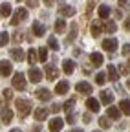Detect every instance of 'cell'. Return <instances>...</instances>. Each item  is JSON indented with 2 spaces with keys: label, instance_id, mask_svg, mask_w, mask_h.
<instances>
[{
  "label": "cell",
  "instance_id": "7",
  "mask_svg": "<svg viewBox=\"0 0 130 132\" xmlns=\"http://www.w3.org/2000/svg\"><path fill=\"white\" fill-rule=\"evenodd\" d=\"M86 106H88V110H90V112H99L101 103L97 101L95 97H88V99H86Z\"/></svg>",
  "mask_w": 130,
  "mask_h": 132
},
{
  "label": "cell",
  "instance_id": "5",
  "mask_svg": "<svg viewBox=\"0 0 130 132\" xmlns=\"http://www.w3.org/2000/svg\"><path fill=\"white\" fill-rule=\"evenodd\" d=\"M28 77H29L31 82H40V81H42V72H40L39 68H31V70L28 72Z\"/></svg>",
  "mask_w": 130,
  "mask_h": 132
},
{
  "label": "cell",
  "instance_id": "27",
  "mask_svg": "<svg viewBox=\"0 0 130 132\" xmlns=\"http://www.w3.org/2000/svg\"><path fill=\"white\" fill-rule=\"evenodd\" d=\"M0 15H2V16H9L11 15V4L4 2L2 6H0Z\"/></svg>",
  "mask_w": 130,
  "mask_h": 132
},
{
  "label": "cell",
  "instance_id": "32",
  "mask_svg": "<svg viewBox=\"0 0 130 132\" xmlns=\"http://www.w3.org/2000/svg\"><path fill=\"white\" fill-rule=\"evenodd\" d=\"M48 46L57 52V50H59V42H57V39H55V37H50V39H48Z\"/></svg>",
  "mask_w": 130,
  "mask_h": 132
},
{
  "label": "cell",
  "instance_id": "39",
  "mask_svg": "<svg viewBox=\"0 0 130 132\" xmlns=\"http://www.w3.org/2000/svg\"><path fill=\"white\" fill-rule=\"evenodd\" d=\"M4 97H6V99H11V97H13V90L6 88V90H4Z\"/></svg>",
  "mask_w": 130,
  "mask_h": 132
},
{
  "label": "cell",
  "instance_id": "49",
  "mask_svg": "<svg viewBox=\"0 0 130 132\" xmlns=\"http://www.w3.org/2000/svg\"><path fill=\"white\" fill-rule=\"evenodd\" d=\"M39 130H40V128H39V125H37V127H33V128H31V132H39Z\"/></svg>",
  "mask_w": 130,
  "mask_h": 132
},
{
  "label": "cell",
  "instance_id": "38",
  "mask_svg": "<svg viewBox=\"0 0 130 132\" xmlns=\"http://www.w3.org/2000/svg\"><path fill=\"white\" fill-rule=\"evenodd\" d=\"M121 53H123V55H130V44H125V46H123Z\"/></svg>",
  "mask_w": 130,
  "mask_h": 132
},
{
  "label": "cell",
  "instance_id": "35",
  "mask_svg": "<svg viewBox=\"0 0 130 132\" xmlns=\"http://www.w3.org/2000/svg\"><path fill=\"white\" fill-rule=\"evenodd\" d=\"M7 40H9V35H7V33H0V46H6Z\"/></svg>",
  "mask_w": 130,
  "mask_h": 132
},
{
  "label": "cell",
  "instance_id": "48",
  "mask_svg": "<svg viewBox=\"0 0 130 132\" xmlns=\"http://www.w3.org/2000/svg\"><path fill=\"white\" fill-rule=\"evenodd\" d=\"M44 2H46V4H48V6H51V4H53V2H55V0H44Z\"/></svg>",
  "mask_w": 130,
  "mask_h": 132
},
{
  "label": "cell",
  "instance_id": "40",
  "mask_svg": "<svg viewBox=\"0 0 130 132\" xmlns=\"http://www.w3.org/2000/svg\"><path fill=\"white\" fill-rule=\"evenodd\" d=\"M93 4H95V0H88V7H86V9H88V13L92 11V7H93Z\"/></svg>",
  "mask_w": 130,
  "mask_h": 132
},
{
  "label": "cell",
  "instance_id": "29",
  "mask_svg": "<svg viewBox=\"0 0 130 132\" xmlns=\"http://www.w3.org/2000/svg\"><path fill=\"white\" fill-rule=\"evenodd\" d=\"M116 29H117L116 22H112V20H108V22L105 24V31H106V33H116Z\"/></svg>",
  "mask_w": 130,
  "mask_h": 132
},
{
  "label": "cell",
  "instance_id": "11",
  "mask_svg": "<svg viewBox=\"0 0 130 132\" xmlns=\"http://www.w3.org/2000/svg\"><path fill=\"white\" fill-rule=\"evenodd\" d=\"M112 101H114V94L108 92V90H103V92H101V103H105L106 106H110Z\"/></svg>",
  "mask_w": 130,
  "mask_h": 132
},
{
  "label": "cell",
  "instance_id": "22",
  "mask_svg": "<svg viewBox=\"0 0 130 132\" xmlns=\"http://www.w3.org/2000/svg\"><path fill=\"white\" fill-rule=\"evenodd\" d=\"M99 19H103V20H106L108 16H110V7L108 6H99Z\"/></svg>",
  "mask_w": 130,
  "mask_h": 132
},
{
  "label": "cell",
  "instance_id": "16",
  "mask_svg": "<svg viewBox=\"0 0 130 132\" xmlns=\"http://www.w3.org/2000/svg\"><path fill=\"white\" fill-rule=\"evenodd\" d=\"M75 39H77V22H73V24H72L70 33H68V37H66V42L70 44V42H73Z\"/></svg>",
  "mask_w": 130,
  "mask_h": 132
},
{
  "label": "cell",
  "instance_id": "36",
  "mask_svg": "<svg viewBox=\"0 0 130 132\" xmlns=\"http://www.w3.org/2000/svg\"><path fill=\"white\" fill-rule=\"evenodd\" d=\"M99 125H101L103 128H110V121H108V118H99Z\"/></svg>",
  "mask_w": 130,
  "mask_h": 132
},
{
  "label": "cell",
  "instance_id": "19",
  "mask_svg": "<svg viewBox=\"0 0 130 132\" xmlns=\"http://www.w3.org/2000/svg\"><path fill=\"white\" fill-rule=\"evenodd\" d=\"M11 119H13V110L7 108V106H4V108H2V121H4V123H9Z\"/></svg>",
  "mask_w": 130,
  "mask_h": 132
},
{
  "label": "cell",
  "instance_id": "13",
  "mask_svg": "<svg viewBox=\"0 0 130 132\" xmlns=\"http://www.w3.org/2000/svg\"><path fill=\"white\" fill-rule=\"evenodd\" d=\"M103 48L106 50V52H114V50L117 48V40L116 39H106V40H103Z\"/></svg>",
  "mask_w": 130,
  "mask_h": 132
},
{
  "label": "cell",
  "instance_id": "21",
  "mask_svg": "<svg viewBox=\"0 0 130 132\" xmlns=\"http://www.w3.org/2000/svg\"><path fill=\"white\" fill-rule=\"evenodd\" d=\"M60 15H62V16H73V15H75V7H72V6H62V7H60Z\"/></svg>",
  "mask_w": 130,
  "mask_h": 132
},
{
  "label": "cell",
  "instance_id": "50",
  "mask_svg": "<svg viewBox=\"0 0 130 132\" xmlns=\"http://www.w3.org/2000/svg\"><path fill=\"white\" fill-rule=\"evenodd\" d=\"M11 132H22V130H20V128H13Z\"/></svg>",
  "mask_w": 130,
  "mask_h": 132
},
{
  "label": "cell",
  "instance_id": "24",
  "mask_svg": "<svg viewBox=\"0 0 130 132\" xmlns=\"http://www.w3.org/2000/svg\"><path fill=\"white\" fill-rule=\"evenodd\" d=\"M119 110L125 112V116H130V101L128 99H123V101L119 103Z\"/></svg>",
  "mask_w": 130,
  "mask_h": 132
},
{
  "label": "cell",
  "instance_id": "14",
  "mask_svg": "<svg viewBox=\"0 0 130 132\" xmlns=\"http://www.w3.org/2000/svg\"><path fill=\"white\" fill-rule=\"evenodd\" d=\"M62 70H64V73H73V70H75V62H73L72 59L62 61Z\"/></svg>",
  "mask_w": 130,
  "mask_h": 132
},
{
  "label": "cell",
  "instance_id": "54",
  "mask_svg": "<svg viewBox=\"0 0 130 132\" xmlns=\"http://www.w3.org/2000/svg\"><path fill=\"white\" fill-rule=\"evenodd\" d=\"M19 2H20V0H19Z\"/></svg>",
  "mask_w": 130,
  "mask_h": 132
},
{
  "label": "cell",
  "instance_id": "45",
  "mask_svg": "<svg viewBox=\"0 0 130 132\" xmlns=\"http://www.w3.org/2000/svg\"><path fill=\"white\" fill-rule=\"evenodd\" d=\"M59 110H60V105H53L51 106V112H59Z\"/></svg>",
  "mask_w": 130,
  "mask_h": 132
},
{
  "label": "cell",
  "instance_id": "47",
  "mask_svg": "<svg viewBox=\"0 0 130 132\" xmlns=\"http://www.w3.org/2000/svg\"><path fill=\"white\" fill-rule=\"evenodd\" d=\"M121 73H123V75H126V73H128V68H125V66H121Z\"/></svg>",
  "mask_w": 130,
  "mask_h": 132
},
{
  "label": "cell",
  "instance_id": "31",
  "mask_svg": "<svg viewBox=\"0 0 130 132\" xmlns=\"http://www.w3.org/2000/svg\"><path fill=\"white\" fill-rule=\"evenodd\" d=\"M46 59H48V48H39V61L46 62Z\"/></svg>",
  "mask_w": 130,
  "mask_h": 132
},
{
  "label": "cell",
  "instance_id": "37",
  "mask_svg": "<svg viewBox=\"0 0 130 132\" xmlns=\"http://www.w3.org/2000/svg\"><path fill=\"white\" fill-rule=\"evenodd\" d=\"M13 40H15V42H20V40H22V33H20V31L13 33Z\"/></svg>",
  "mask_w": 130,
  "mask_h": 132
},
{
  "label": "cell",
  "instance_id": "53",
  "mask_svg": "<svg viewBox=\"0 0 130 132\" xmlns=\"http://www.w3.org/2000/svg\"><path fill=\"white\" fill-rule=\"evenodd\" d=\"M128 66H130V59H128Z\"/></svg>",
  "mask_w": 130,
  "mask_h": 132
},
{
  "label": "cell",
  "instance_id": "4",
  "mask_svg": "<svg viewBox=\"0 0 130 132\" xmlns=\"http://www.w3.org/2000/svg\"><path fill=\"white\" fill-rule=\"evenodd\" d=\"M11 73H13V64L9 61H0V75L7 77Z\"/></svg>",
  "mask_w": 130,
  "mask_h": 132
},
{
  "label": "cell",
  "instance_id": "18",
  "mask_svg": "<svg viewBox=\"0 0 130 132\" xmlns=\"http://www.w3.org/2000/svg\"><path fill=\"white\" fill-rule=\"evenodd\" d=\"M119 116H121V110H119V106H108V118H112V119H119Z\"/></svg>",
  "mask_w": 130,
  "mask_h": 132
},
{
  "label": "cell",
  "instance_id": "2",
  "mask_svg": "<svg viewBox=\"0 0 130 132\" xmlns=\"http://www.w3.org/2000/svg\"><path fill=\"white\" fill-rule=\"evenodd\" d=\"M13 88L15 90H26V75L22 72L13 73Z\"/></svg>",
  "mask_w": 130,
  "mask_h": 132
},
{
  "label": "cell",
  "instance_id": "1",
  "mask_svg": "<svg viewBox=\"0 0 130 132\" xmlns=\"http://www.w3.org/2000/svg\"><path fill=\"white\" fill-rule=\"evenodd\" d=\"M15 106H17L20 118H26V116L31 112V103L28 99H17V101H15Z\"/></svg>",
  "mask_w": 130,
  "mask_h": 132
},
{
  "label": "cell",
  "instance_id": "28",
  "mask_svg": "<svg viewBox=\"0 0 130 132\" xmlns=\"http://www.w3.org/2000/svg\"><path fill=\"white\" fill-rule=\"evenodd\" d=\"M108 77H110V81H117V70L114 64H108Z\"/></svg>",
  "mask_w": 130,
  "mask_h": 132
},
{
  "label": "cell",
  "instance_id": "41",
  "mask_svg": "<svg viewBox=\"0 0 130 132\" xmlns=\"http://www.w3.org/2000/svg\"><path fill=\"white\" fill-rule=\"evenodd\" d=\"M28 6L29 7H37V0H28Z\"/></svg>",
  "mask_w": 130,
  "mask_h": 132
},
{
  "label": "cell",
  "instance_id": "43",
  "mask_svg": "<svg viewBox=\"0 0 130 132\" xmlns=\"http://www.w3.org/2000/svg\"><path fill=\"white\" fill-rule=\"evenodd\" d=\"M126 4H128V0H119V7H126Z\"/></svg>",
  "mask_w": 130,
  "mask_h": 132
},
{
  "label": "cell",
  "instance_id": "51",
  "mask_svg": "<svg viewBox=\"0 0 130 132\" xmlns=\"http://www.w3.org/2000/svg\"><path fill=\"white\" fill-rule=\"evenodd\" d=\"M72 132H83V130H79V128H75V130H72Z\"/></svg>",
  "mask_w": 130,
  "mask_h": 132
},
{
  "label": "cell",
  "instance_id": "46",
  "mask_svg": "<svg viewBox=\"0 0 130 132\" xmlns=\"http://www.w3.org/2000/svg\"><path fill=\"white\" fill-rule=\"evenodd\" d=\"M83 119H84L86 123H90V119H92V118H90V114H84V116H83Z\"/></svg>",
  "mask_w": 130,
  "mask_h": 132
},
{
  "label": "cell",
  "instance_id": "3",
  "mask_svg": "<svg viewBox=\"0 0 130 132\" xmlns=\"http://www.w3.org/2000/svg\"><path fill=\"white\" fill-rule=\"evenodd\" d=\"M24 19H28V9L19 7L17 11H15V15L11 16V24H13V26H17V24H20Z\"/></svg>",
  "mask_w": 130,
  "mask_h": 132
},
{
  "label": "cell",
  "instance_id": "10",
  "mask_svg": "<svg viewBox=\"0 0 130 132\" xmlns=\"http://www.w3.org/2000/svg\"><path fill=\"white\" fill-rule=\"evenodd\" d=\"M35 95L40 99V101H50V99H51V92L46 90V88H39V90L35 92Z\"/></svg>",
  "mask_w": 130,
  "mask_h": 132
},
{
  "label": "cell",
  "instance_id": "8",
  "mask_svg": "<svg viewBox=\"0 0 130 132\" xmlns=\"http://www.w3.org/2000/svg\"><path fill=\"white\" fill-rule=\"evenodd\" d=\"M48 114H50V108H37V110L33 112L35 121H44V119L48 118Z\"/></svg>",
  "mask_w": 130,
  "mask_h": 132
},
{
  "label": "cell",
  "instance_id": "33",
  "mask_svg": "<svg viewBox=\"0 0 130 132\" xmlns=\"http://www.w3.org/2000/svg\"><path fill=\"white\" fill-rule=\"evenodd\" d=\"M95 82H97L99 86H103L105 82H106V75H105V73H97V75H95Z\"/></svg>",
  "mask_w": 130,
  "mask_h": 132
},
{
  "label": "cell",
  "instance_id": "30",
  "mask_svg": "<svg viewBox=\"0 0 130 132\" xmlns=\"http://www.w3.org/2000/svg\"><path fill=\"white\" fill-rule=\"evenodd\" d=\"M28 61H29V64H37V50H29Z\"/></svg>",
  "mask_w": 130,
  "mask_h": 132
},
{
  "label": "cell",
  "instance_id": "34",
  "mask_svg": "<svg viewBox=\"0 0 130 132\" xmlns=\"http://www.w3.org/2000/svg\"><path fill=\"white\" fill-rule=\"evenodd\" d=\"M73 105H75V99H68V101H66V103H64V105H62V108H64V110H66V112H70Z\"/></svg>",
  "mask_w": 130,
  "mask_h": 132
},
{
  "label": "cell",
  "instance_id": "44",
  "mask_svg": "<svg viewBox=\"0 0 130 132\" xmlns=\"http://www.w3.org/2000/svg\"><path fill=\"white\" fill-rule=\"evenodd\" d=\"M125 28L130 29V16H128V19H125Z\"/></svg>",
  "mask_w": 130,
  "mask_h": 132
},
{
  "label": "cell",
  "instance_id": "52",
  "mask_svg": "<svg viewBox=\"0 0 130 132\" xmlns=\"http://www.w3.org/2000/svg\"><path fill=\"white\" fill-rule=\"evenodd\" d=\"M126 85H128V88H130V81H128V82H126Z\"/></svg>",
  "mask_w": 130,
  "mask_h": 132
},
{
  "label": "cell",
  "instance_id": "55",
  "mask_svg": "<svg viewBox=\"0 0 130 132\" xmlns=\"http://www.w3.org/2000/svg\"><path fill=\"white\" fill-rule=\"evenodd\" d=\"M97 132H99V130H97Z\"/></svg>",
  "mask_w": 130,
  "mask_h": 132
},
{
  "label": "cell",
  "instance_id": "15",
  "mask_svg": "<svg viewBox=\"0 0 130 132\" xmlns=\"http://www.w3.org/2000/svg\"><path fill=\"white\" fill-rule=\"evenodd\" d=\"M46 77L48 79H57L59 77V70L55 68V66H50V64H46Z\"/></svg>",
  "mask_w": 130,
  "mask_h": 132
},
{
  "label": "cell",
  "instance_id": "6",
  "mask_svg": "<svg viewBox=\"0 0 130 132\" xmlns=\"http://www.w3.org/2000/svg\"><path fill=\"white\" fill-rule=\"evenodd\" d=\"M75 90H77L79 94H92V85H90V82H86V81H81V82H77Z\"/></svg>",
  "mask_w": 130,
  "mask_h": 132
},
{
  "label": "cell",
  "instance_id": "25",
  "mask_svg": "<svg viewBox=\"0 0 130 132\" xmlns=\"http://www.w3.org/2000/svg\"><path fill=\"white\" fill-rule=\"evenodd\" d=\"M90 61L93 62V66H101V64H103V55H101V53H95V52H93V53L90 55Z\"/></svg>",
  "mask_w": 130,
  "mask_h": 132
},
{
  "label": "cell",
  "instance_id": "12",
  "mask_svg": "<svg viewBox=\"0 0 130 132\" xmlns=\"http://www.w3.org/2000/svg\"><path fill=\"white\" fill-rule=\"evenodd\" d=\"M62 125H64V121H62L60 118H55V119H51V123H50V130H51V132H60V130H62Z\"/></svg>",
  "mask_w": 130,
  "mask_h": 132
},
{
  "label": "cell",
  "instance_id": "20",
  "mask_svg": "<svg viewBox=\"0 0 130 132\" xmlns=\"http://www.w3.org/2000/svg\"><path fill=\"white\" fill-rule=\"evenodd\" d=\"M11 57H13V61H22L24 59V52L20 48H13L11 50Z\"/></svg>",
  "mask_w": 130,
  "mask_h": 132
},
{
  "label": "cell",
  "instance_id": "42",
  "mask_svg": "<svg viewBox=\"0 0 130 132\" xmlns=\"http://www.w3.org/2000/svg\"><path fill=\"white\" fill-rule=\"evenodd\" d=\"M75 121V114H68V123H73Z\"/></svg>",
  "mask_w": 130,
  "mask_h": 132
},
{
  "label": "cell",
  "instance_id": "17",
  "mask_svg": "<svg viewBox=\"0 0 130 132\" xmlns=\"http://www.w3.org/2000/svg\"><path fill=\"white\" fill-rule=\"evenodd\" d=\"M90 29H92V35H93V37H99V35H101V31H103L101 20H95V22L92 24V28H90Z\"/></svg>",
  "mask_w": 130,
  "mask_h": 132
},
{
  "label": "cell",
  "instance_id": "9",
  "mask_svg": "<svg viewBox=\"0 0 130 132\" xmlns=\"http://www.w3.org/2000/svg\"><path fill=\"white\" fill-rule=\"evenodd\" d=\"M68 90H70V82L68 81H60V82H57V86H55V94H59V95L66 94Z\"/></svg>",
  "mask_w": 130,
  "mask_h": 132
},
{
  "label": "cell",
  "instance_id": "26",
  "mask_svg": "<svg viewBox=\"0 0 130 132\" xmlns=\"http://www.w3.org/2000/svg\"><path fill=\"white\" fill-rule=\"evenodd\" d=\"M55 31H57V33H64V31H66V20L59 19V20L55 22Z\"/></svg>",
  "mask_w": 130,
  "mask_h": 132
},
{
  "label": "cell",
  "instance_id": "23",
  "mask_svg": "<svg viewBox=\"0 0 130 132\" xmlns=\"http://www.w3.org/2000/svg\"><path fill=\"white\" fill-rule=\"evenodd\" d=\"M33 33H35L37 37H42L44 33H46V28H44L40 22H35V24H33Z\"/></svg>",
  "mask_w": 130,
  "mask_h": 132
}]
</instances>
